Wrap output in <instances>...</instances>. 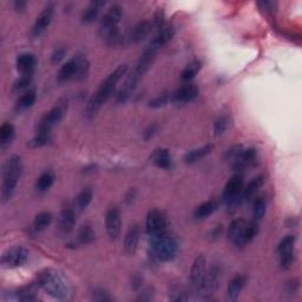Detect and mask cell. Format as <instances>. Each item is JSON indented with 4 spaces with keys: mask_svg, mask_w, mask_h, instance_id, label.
<instances>
[{
    "mask_svg": "<svg viewBox=\"0 0 302 302\" xmlns=\"http://www.w3.org/2000/svg\"><path fill=\"white\" fill-rule=\"evenodd\" d=\"M256 155V150L253 148L243 150L240 146H235V148L230 149L226 153V157L232 162L233 169L237 170V172H242V170L250 168L255 163Z\"/></svg>",
    "mask_w": 302,
    "mask_h": 302,
    "instance_id": "52a82bcc",
    "label": "cell"
},
{
    "mask_svg": "<svg viewBox=\"0 0 302 302\" xmlns=\"http://www.w3.org/2000/svg\"><path fill=\"white\" fill-rule=\"evenodd\" d=\"M29 260V252L23 247H12L2 256V265L5 268H18Z\"/></svg>",
    "mask_w": 302,
    "mask_h": 302,
    "instance_id": "8fae6325",
    "label": "cell"
},
{
    "mask_svg": "<svg viewBox=\"0 0 302 302\" xmlns=\"http://www.w3.org/2000/svg\"><path fill=\"white\" fill-rule=\"evenodd\" d=\"M198 92H200V91H198L196 85L185 84L175 91L172 96V101L177 105L186 104V103L193 102L194 99L198 96Z\"/></svg>",
    "mask_w": 302,
    "mask_h": 302,
    "instance_id": "9a60e30c",
    "label": "cell"
},
{
    "mask_svg": "<svg viewBox=\"0 0 302 302\" xmlns=\"http://www.w3.org/2000/svg\"><path fill=\"white\" fill-rule=\"evenodd\" d=\"M153 161L158 168L169 169L172 166V156L166 149H157L153 155Z\"/></svg>",
    "mask_w": 302,
    "mask_h": 302,
    "instance_id": "f1b7e54d",
    "label": "cell"
},
{
    "mask_svg": "<svg viewBox=\"0 0 302 302\" xmlns=\"http://www.w3.org/2000/svg\"><path fill=\"white\" fill-rule=\"evenodd\" d=\"M174 37V29L170 25H161L160 31L158 33L155 35V38L151 41V44L157 47V49H161L162 46H164L166 43H168L170 39Z\"/></svg>",
    "mask_w": 302,
    "mask_h": 302,
    "instance_id": "d4e9b609",
    "label": "cell"
},
{
    "mask_svg": "<svg viewBox=\"0 0 302 302\" xmlns=\"http://www.w3.org/2000/svg\"><path fill=\"white\" fill-rule=\"evenodd\" d=\"M54 182V174L52 172L43 173L35 182V189L39 193H45L52 186Z\"/></svg>",
    "mask_w": 302,
    "mask_h": 302,
    "instance_id": "1f68e13d",
    "label": "cell"
},
{
    "mask_svg": "<svg viewBox=\"0 0 302 302\" xmlns=\"http://www.w3.org/2000/svg\"><path fill=\"white\" fill-rule=\"evenodd\" d=\"M104 5H105L104 2H95V3H91L90 7H87V9L84 12H83V14H82V22L85 23V24L93 23L98 18L99 10H101V7L104 6Z\"/></svg>",
    "mask_w": 302,
    "mask_h": 302,
    "instance_id": "4dcf8cb0",
    "label": "cell"
},
{
    "mask_svg": "<svg viewBox=\"0 0 302 302\" xmlns=\"http://www.w3.org/2000/svg\"><path fill=\"white\" fill-rule=\"evenodd\" d=\"M246 279L242 275H236L229 282L228 286V297L230 300H236L242 289L244 287Z\"/></svg>",
    "mask_w": 302,
    "mask_h": 302,
    "instance_id": "f546056e",
    "label": "cell"
},
{
    "mask_svg": "<svg viewBox=\"0 0 302 302\" xmlns=\"http://www.w3.org/2000/svg\"><path fill=\"white\" fill-rule=\"evenodd\" d=\"M169 99H170L169 93L168 92H164V93L160 95V96H158V97L154 98L153 101H150L149 102V106H150V108H155V109L161 108V106H164L165 104H168Z\"/></svg>",
    "mask_w": 302,
    "mask_h": 302,
    "instance_id": "7bdbcfd3",
    "label": "cell"
},
{
    "mask_svg": "<svg viewBox=\"0 0 302 302\" xmlns=\"http://www.w3.org/2000/svg\"><path fill=\"white\" fill-rule=\"evenodd\" d=\"M31 82H32V73L22 74L21 78H19L18 81L14 83L13 91L14 92H19V91L25 90L26 87L31 84Z\"/></svg>",
    "mask_w": 302,
    "mask_h": 302,
    "instance_id": "b9f144b4",
    "label": "cell"
},
{
    "mask_svg": "<svg viewBox=\"0 0 302 302\" xmlns=\"http://www.w3.org/2000/svg\"><path fill=\"white\" fill-rule=\"evenodd\" d=\"M229 125H230V118L228 116L218 117L215 121V123H214V133H215L216 136H220V135L225 133V130L229 128Z\"/></svg>",
    "mask_w": 302,
    "mask_h": 302,
    "instance_id": "60d3db41",
    "label": "cell"
},
{
    "mask_svg": "<svg viewBox=\"0 0 302 302\" xmlns=\"http://www.w3.org/2000/svg\"><path fill=\"white\" fill-rule=\"evenodd\" d=\"M122 18V7L119 5H112L104 14V17L101 21L99 26V34L103 39H105L106 43L110 42L115 35L119 33L118 23Z\"/></svg>",
    "mask_w": 302,
    "mask_h": 302,
    "instance_id": "8992f818",
    "label": "cell"
},
{
    "mask_svg": "<svg viewBox=\"0 0 302 302\" xmlns=\"http://www.w3.org/2000/svg\"><path fill=\"white\" fill-rule=\"evenodd\" d=\"M156 130H157L156 125L150 126V128L145 131V140H149L150 137H153L155 135V133H156Z\"/></svg>",
    "mask_w": 302,
    "mask_h": 302,
    "instance_id": "c3c4849f",
    "label": "cell"
},
{
    "mask_svg": "<svg viewBox=\"0 0 302 302\" xmlns=\"http://www.w3.org/2000/svg\"><path fill=\"white\" fill-rule=\"evenodd\" d=\"M257 5L261 10H263L266 12H274L275 11V7H276V3H273V2H259L257 3Z\"/></svg>",
    "mask_w": 302,
    "mask_h": 302,
    "instance_id": "bcb514c9",
    "label": "cell"
},
{
    "mask_svg": "<svg viewBox=\"0 0 302 302\" xmlns=\"http://www.w3.org/2000/svg\"><path fill=\"white\" fill-rule=\"evenodd\" d=\"M67 109V102L62 99L55 104L45 116H44L41 122L38 123L37 131H44V133H51L53 126L58 124L62 121V118L64 117Z\"/></svg>",
    "mask_w": 302,
    "mask_h": 302,
    "instance_id": "9c48e42d",
    "label": "cell"
},
{
    "mask_svg": "<svg viewBox=\"0 0 302 302\" xmlns=\"http://www.w3.org/2000/svg\"><path fill=\"white\" fill-rule=\"evenodd\" d=\"M23 172L22 158L13 155L7 160L4 168V183H3V201L6 202L13 195L15 186L18 184L19 178Z\"/></svg>",
    "mask_w": 302,
    "mask_h": 302,
    "instance_id": "277c9868",
    "label": "cell"
},
{
    "mask_svg": "<svg viewBox=\"0 0 302 302\" xmlns=\"http://www.w3.org/2000/svg\"><path fill=\"white\" fill-rule=\"evenodd\" d=\"M35 99H37V93H35V90L26 91V92L21 97V99H19L18 109L26 110V109L31 108V106L34 104Z\"/></svg>",
    "mask_w": 302,
    "mask_h": 302,
    "instance_id": "f35d334b",
    "label": "cell"
},
{
    "mask_svg": "<svg viewBox=\"0 0 302 302\" xmlns=\"http://www.w3.org/2000/svg\"><path fill=\"white\" fill-rule=\"evenodd\" d=\"M242 190H243V176L241 174H236L230 178L225 184L222 200L223 203L228 206H235L241 203Z\"/></svg>",
    "mask_w": 302,
    "mask_h": 302,
    "instance_id": "ba28073f",
    "label": "cell"
},
{
    "mask_svg": "<svg viewBox=\"0 0 302 302\" xmlns=\"http://www.w3.org/2000/svg\"><path fill=\"white\" fill-rule=\"evenodd\" d=\"M213 150H214V144L210 143V144H206L204 146H202V148L188 151V153L184 155L183 160L186 164H192V163H195L202 160V158H204L206 155H209Z\"/></svg>",
    "mask_w": 302,
    "mask_h": 302,
    "instance_id": "4316f807",
    "label": "cell"
},
{
    "mask_svg": "<svg viewBox=\"0 0 302 302\" xmlns=\"http://www.w3.org/2000/svg\"><path fill=\"white\" fill-rule=\"evenodd\" d=\"M217 208H218V204L216 201L210 200V201L203 202V203L200 204L196 209H195L194 217L196 218V220H204V218L213 215V214L217 210Z\"/></svg>",
    "mask_w": 302,
    "mask_h": 302,
    "instance_id": "484cf974",
    "label": "cell"
},
{
    "mask_svg": "<svg viewBox=\"0 0 302 302\" xmlns=\"http://www.w3.org/2000/svg\"><path fill=\"white\" fill-rule=\"evenodd\" d=\"M35 63H37L35 55L26 52L18 55L17 61H15V65H17V70L22 74H29L33 72Z\"/></svg>",
    "mask_w": 302,
    "mask_h": 302,
    "instance_id": "ffe728a7",
    "label": "cell"
},
{
    "mask_svg": "<svg viewBox=\"0 0 302 302\" xmlns=\"http://www.w3.org/2000/svg\"><path fill=\"white\" fill-rule=\"evenodd\" d=\"M158 50L160 49H157L156 46L153 45V44L150 43L149 45L145 47V50L143 51L140 61H138L137 65H136V69H135V72L138 73L142 77V76L150 69L151 65H153L155 58H156Z\"/></svg>",
    "mask_w": 302,
    "mask_h": 302,
    "instance_id": "2e32d148",
    "label": "cell"
},
{
    "mask_svg": "<svg viewBox=\"0 0 302 302\" xmlns=\"http://www.w3.org/2000/svg\"><path fill=\"white\" fill-rule=\"evenodd\" d=\"M37 285L44 292L54 299L67 300L70 297V287L64 276L53 269H44L37 275Z\"/></svg>",
    "mask_w": 302,
    "mask_h": 302,
    "instance_id": "7a4b0ae2",
    "label": "cell"
},
{
    "mask_svg": "<svg viewBox=\"0 0 302 302\" xmlns=\"http://www.w3.org/2000/svg\"><path fill=\"white\" fill-rule=\"evenodd\" d=\"M92 299L95 301L104 302V301L112 300V296H111L108 292L104 291V289H95L92 293Z\"/></svg>",
    "mask_w": 302,
    "mask_h": 302,
    "instance_id": "f6af8a7d",
    "label": "cell"
},
{
    "mask_svg": "<svg viewBox=\"0 0 302 302\" xmlns=\"http://www.w3.org/2000/svg\"><path fill=\"white\" fill-rule=\"evenodd\" d=\"M126 72H128V65L125 64L119 65L104 79V82L102 83L101 86H99L97 92L91 97L89 103H87V106H86L87 115L93 116V115L97 114V111L101 109V106L104 104V103L108 101L111 96H112L118 82L124 77Z\"/></svg>",
    "mask_w": 302,
    "mask_h": 302,
    "instance_id": "6da1fadb",
    "label": "cell"
},
{
    "mask_svg": "<svg viewBox=\"0 0 302 302\" xmlns=\"http://www.w3.org/2000/svg\"><path fill=\"white\" fill-rule=\"evenodd\" d=\"M141 76L135 72V70L131 72L128 78L125 79V83L123 84V87L119 90L117 95V102L118 103H125L131 97V95L134 93V91L136 90L138 82H140Z\"/></svg>",
    "mask_w": 302,
    "mask_h": 302,
    "instance_id": "e0dca14e",
    "label": "cell"
},
{
    "mask_svg": "<svg viewBox=\"0 0 302 302\" xmlns=\"http://www.w3.org/2000/svg\"><path fill=\"white\" fill-rule=\"evenodd\" d=\"M265 176L263 175H260V176H256L255 178H253L249 183L243 186V190H242V196H241V201H249L255 196L256 193L259 192V189L262 185L265 184Z\"/></svg>",
    "mask_w": 302,
    "mask_h": 302,
    "instance_id": "7402d4cb",
    "label": "cell"
},
{
    "mask_svg": "<svg viewBox=\"0 0 302 302\" xmlns=\"http://www.w3.org/2000/svg\"><path fill=\"white\" fill-rule=\"evenodd\" d=\"M65 54V50L64 49H57L54 50V52L52 53V62L53 63H58L61 62L63 58H64Z\"/></svg>",
    "mask_w": 302,
    "mask_h": 302,
    "instance_id": "7dc6e473",
    "label": "cell"
},
{
    "mask_svg": "<svg viewBox=\"0 0 302 302\" xmlns=\"http://www.w3.org/2000/svg\"><path fill=\"white\" fill-rule=\"evenodd\" d=\"M51 133H44V131H37L35 136L31 140L30 145L32 148H41V146L46 145L50 141Z\"/></svg>",
    "mask_w": 302,
    "mask_h": 302,
    "instance_id": "ab89813d",
    "label": "cell"
},
{
    "mask_svg": "<svg viewBox=\"0 0 302 302\" xmlns=\"http://www.w3.org/2000/svg\"><path fill=\"white\" fill-rule=\"evenodd\" d=\"M277 253H279L281 268L282 269L291 268L294 260H295V252H294V247L277 250Z\"/></svg>",
    "mask_w": 302,
    "mask_h": 302,
    "instance_id": "d590c367",
    "label": "cell"
},
{
    "mask_svg": "<svg viewBox=\"0 0 302 302\" xmlns=\"http://www.w3.org/2000/svg\"><path fill=\"white\" fill-rule=\"evenodd\" d=\"M15 134L14 126L11 123H4L0 128V144L3 148H5L6 145H9L12 142Z\"/></svg>",
    "mask_w": 302,
    "mask_h": 302,
    "instance_id": "e575fe53",
    "label": "cell"
},
{
    "mask_svg": "<svg viewBox=\"0 0 302 302\" xmlns=\"http://www.w3.org/2000/svg\"><path fill=\"white\" fill-rule=\"evenodd\" d=\"M96 238V233L90 224H83L78 232V241L82 244L92 243Z\"/></svg>",
    "mask_w": 302,
    "mask_h": 302,
    "instance_id": "836d02e7",
    "label": "cell"
},
{
    "mask_svg": "<svg viewBox=\"0 0 302 302\" xmlns=\"http://www.w3.org/2000/svg\"><path fill=\"white\" fill-rule=\"evenodd\" d=\"M76 222V214L74 209L72 208H64L59 214L58 217V230L62 234H69L73 229Z\"/></svg>",
    "mask_w": 302,
    "mask_h": 302,
    "instance_id": "ac0fdd59",
    "label": "cell"
},
{
    "mask_svg": "<svg viewBox=\"0 0 302 302\" xmlns=\"http://www.w3.org/2000/svg\"><path fill=\"white\" fill-rule=\"evenodd\" d=\"M92 197H93L92 190H91L90 188L83 189L82 192L77 195V197H76L74 200L73 208L76 212H83V210L86 209L87 205L91 203V201H92Z\"/></svg>",
    "mask_w": 302,
    "mask_h": 302,
    "instance_id": "83f0119b",
    "label": "cell"
},
{
    "mask_svg": "<svg viewBox=\"0 0 302 302\" xmlns=\"http://www.w3.org/2000/svg\"><path fill=\"white\" fill-rule=\"evenodd\" d=\"M121 213L116 208V206H112V208H109L108 212H106L105 215V225H106V232H108V235L110 238H117L119 233H121Z\"/></svg>",
    "mask_w": 302,
    "mask_h": 302,
    "instance_id": "5bb4252c",
    "label": "cell"
},
{
    "mask_svg": "<svg viewBox=\"0 0 302 302\" xmlns=\"http://www.w3.org/2000/svg\"><path fill=\"white\" fill-rule=\"evenodd\" d=\"M25 5H26V3L25 2H22V0H19V2H15L14 3V7H15V10H24V7H25Z\"/></svg>",
    "mask_w": 302,
    "mask_h": 302,
    "instance_id": "681fc988",
    "label": "cell"
},
{
    "mask_svg": "<svg viewBox=\"0 0 302 302\" xmlns=\"http://www.w3.org/2000/svg\"><path fill=\"white\" fill-rule=\"evenodd\" d=\"M51 222H52V215H51V213L49 212L39 213L38 215L34 217L33 228L34 230H37V232H42V230L46 229L47 226L51 224Z\"/></svg>",
    "mask_w": 302,
    "mask_h": 302,
    "instance_id": "74e56055",
    "label": "cell"
},
{
    "mask_svg": "<svg viewBox=\"0 0 302 302\" xmlns=\"http://www.w3.org/2000/svg\"><path fill=\"white\" fill-rule=\"evenodd\" d=\"M201 69H202V63L200 61H194L192 63H189V64L185 66V69L182 71V74H181L182 81L184 82L192 81L195 76L200 72Z\"/></svg>",
    "mask_w": 302,
    "mask_h": 302,
    "instance_id": "8d00e7d4",
    "label": "cell"
},
{
    "mask_svg": "<svg viewBox=\"0 0 302 302\" xmlns=\"http://www.w3.org/2000/svg\"><path fill=\"white\" fill-rule=\"evenodd\" d=\"M151 248L154 255L160 261H172L178 252L177 240L168 233L151 236Z\"/></svg>",
    "mask_w": 302,
    "mask_h": 302,
    "instance_id": "5b68a950",
    "label": "cell"
},
{
    "mask_svg": "<svg viewBox=\"0 0 302 302\" xmlns=\"http://www.w3.org/2000/svg\"><path fill=\"white\" fill-rule=\"evenodd\" d=\"M266 210H267V200H266V196H263V195H260V196H257L255 200H254V204H253L254 220L260 221L261 218L265 216Z\"/></svg>",
    "mask_w": 302,
    "mask_h": 302,
    "instance_id": "d6a6232c",
    "label": "cell"
},
{
    "mask_svg": "<svg viewBox=\"0 0 302 302\" xmlns=\"http://www.w3.org/2000/svg\"><path fill=\"white\" fill-rule=\"evenodd\" d=\"M168 225V217H166L164 213L160 212V210H153V212H150L148 214V216H146L145 229L150 237L166 233Z\"/></svg>",
    "mask_w": 302,
    "mask_h": 302,
    "instance_id": "30bf717a",
    "label": "cell"
},
{
    "mask_svg": "<svg viewBox=\"0 0 302 302\" xmlns=\"http://www.w3.org/2000/svg\"><path fill=\"white\" fill-rule=\"evenodd\" d=\"M76 73H77V59L72 57L61 67L58 73V81L61 83L76 81Z\"/></svg>",
    "mask_w": 302,
    "mask_h": 302,
    "instance_id": "cb8c5ba5",
    "label": "cell"
},
{
    "mask_svg": "<svg viewBox=\"0 0 302 302\" xmlns=\"http://www.w3.org/2000/svg\"><path fill=\"white\" fill-rule=\"evenodd\" d=\"M206 275V260L203 255H198L195 259L194 263L190 269V281H192L193 287L197 292H201L202 286Z\"/></svg>",
    "mask_w": 302,
    "mask_h": 302,
    "instance_id": "7c38bea8",
    "label": "cell"
},
{
    "mask_svg": "<svg viewBox=\"0 0 302 302\" xmlns=\"http://www.w3.org/2000/svg\"><path fill=\"white\" fill-rule=\"evenodd\" d=\"M151 30H153V24L148 21L138 23L136 26L134 27L133 31L130 33V42L131 43H140L148 37L150 34Z\"/></svg>",
    "mask_w": 302,
    "mask_h": 302,
    "instance_id": "603a6c76",
    "label": "cell"
},
{
    "mask_svg": "<svg viewBox=\"0 0 302 302\" xmlns=\"http://www.w3.org/2000/svg\"><path fill=\"white\" fill-rule=\"evenodd\" d=\"M53 13H54V6L52 5V4H49V5L44 7V10L41 12V14L38 15L37 19H35V23L32 27L33 37L38 38L45 32L51 22H52Z\"/></svg>",
    "mask_w": 302,
    "mask_h": 302,
    "instance_id": "4fadbf2b",
    "label": "cell"
},
{
    "mask_svg": "<svg viewBox=\"0 0 302 302\" xmlns=\"http://www.w3.org/2000/svg\"><path fill=\"white\" fill-rule=\"evenodd\" d=\"M259 226L255 222H248L243 218H237L230 223L228 228V237L237 247H244L257 235Z\"/></svg>",
    "mask_w": 302,
    "mask_h": 302,
    "instance_id": "3957f363",
    "label": "cell"
},
{
    "mask_svg": "<svg viewBox=\"0 0 302 302\" xmlns=\"http://www.w3.org/2000/svg\"><path fill=\"white\" fill-rule=\"evenodd\" d=\"M140 242V226L137 224L131 225L124 238V250L129 255H134L138 248Z\"/></svg>",
    "mask_w": 302,
    "mask_h": 302,
    "instance_id": "d6986e66",
    "label": "cell"
},
{
    "mask_svg": "<svg viewBox=\"0 0 302 302\" xmlns=\"http://www.w3.org/2000/svg\"><path fill=\"white\" fill-rule=\"evenodd\" d=\"M218 280H220V270L214 267L206 273L203 286H202V289L200 293L203 294V295L205 296H208L209 294H212L216 289V287L218 286Z\"/></svg>",
    "mask_w": 302,
    "mask_h": 302,
    "instance_id": "44dd1931",
    "label": "cell"
},
{
    "mask_svg": "<svg viewBox=\"0 0 302 302\" xmlns=\"http://www.w3.org/2000/svg\"><path fill=\"white\" fill-rule=\"evenodd\" d=\"M17 299L19 301H34L37 297H35L34 292L31 288H23L18 291Z\"/></svg>",
    "mask_w": 302,
    "mask_h": 302,
    "instance_id": "ee69618b",
    "label": "cell"
}]
</instances>
